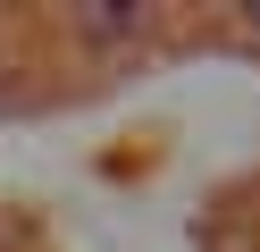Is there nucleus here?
Returning a JSON list of instances; mask_svg holds the SVG:
<instances>
[{
	"label": "nucleus",
	"mask_w": 260,
	"mask_h": 252,
	"mask_svg": "<svg viewBox=\"0 0 260 252\" xmlns=\"http://www.w3.org/2000/svg\"><path fill=\"white\" fill-rule=\"evenodd\" d=\"M76 25H84V34H101V42H126V34L143 25V9H76Z\"/></svg>",
	"instance_id": "nucleus-1"
},
{
	"label": "nucleus",
	"mask_w": 260,
	"mask_h": 252,
	"mask_svg": "<svg viewBox=\"0 0 260 252\" xmlns=\"http://www.w3.org/2000/svg\"><path fill=\"white\" fill-rule=\"evenodd\" d=\"M252 34H260V9H252Z\"/></svg>",
	"instance_id": "nucleus-2"
}]
</instances>
